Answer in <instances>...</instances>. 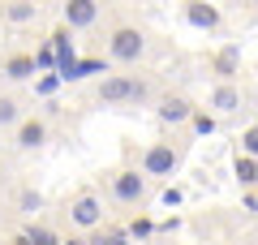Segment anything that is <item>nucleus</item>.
I'll use <instances>...</instances> for the list:
<instances>
[{"label": "nucleus", "instance_id": "nucleus-1", "mask_svg": "<svg viewBox=\"0 0 258 245\" xmlns=\"http://www.w3.org/2000/svg\"><path fill=\"white\" fill-rule=\"evenodd\" d=\"M108 198L116 202V207L142 215V207L151 202V176L142 172V168H116V172L108 176Z\"/></svg>", "mask_w": 258, "mask_h": 245}, {"label": "nucleus", "instance_id": "nucleus-27", "mask_svg": "<svg viewBox=\"0 0 258 245\" xmlns=\"http://www.w3.org/2000/svg\"><path fill=\"white\" fill-rule=\"evenodd\" d=\"M176 228H181V219L172 215V219H164V224H155V232H176Z\"/></svg>", "mask_w": 258, "mask_h": 245}, {"label": "nucleus", "instance_id": "nucleus-19", "mask_svg": "<svg viewBox=\"0 0 258 245\" xmlns=\"http://www.w3.org/2000/svg\"><path fill=\"white\" fill-rule=\"evenodd\" d=\"M18 211L22 215H39V211H43V194H39L35 185H22L18 190Z\"/></svg>", "mask_w": 258, "mask_h": 245}, {"label": "nucleus", "instance_id": "nucleus-8", "mask_svg": "<svg viewBox=\"0 0 258 245\" xmlns=\"http://www.w3.org/2000/svg\"><path fill=\"white\" fill-rule=\"evenodd\" d=\"M47 43H52V56H56V78L69 82V73L78 69V43H74V30L56 26L52 35H47Z\"/></svg>", "mask_w": 258, "mask_h": 245}, {"label": "nucleus", "instance_id": "nucleus-20", "mask_svg": "<svg viewBox=\"0 0 258 245\" xmlns=\"http://www.w3.org/2000/svg\"><path fill=\"white\" fill-rule=\"evenodd\" d=\"M91 236V245H129V236H125V228H112V224H103V228H95V232H86Z\"/></svg>", "mask_w": 258, "mask_h": 245}, {"label": "nucleus", "instance_id": "nucleus-10", "mask_svg": "<svg viewBox=\"0 0 258 245\" xmlns=\"http://www.w3.org/2000/svg\"><path fill=\"white\" fill-rule=\"evenodd\" d=\"M129 82H134V73H108V78L95 82V99L103 108H125L129 103Z\"/></svg>", "mask_w": 258, "mask_h": 245}, {"label": "nucleus", "instance_id": "nucleus-17", "mask_svg": "<svg viewBox=\"0 0 258 245\" xmlns=\"http://www.w3.org/2000/svg\"><path fill=\"white\" fill-rule=\"evenodd\" d=\"M232 176H237L241 190H258V159H249V155L237 151V159H232Z\"/></svg>", "mask_w": 258, "mask_h": 245}, {"label": "nucleus", "instance_id": "nucleus-2", "mask_svg": "<svg viewBox=\"0 0 258 245\" xmlns=\"http://www.w3.org/2000/svg\"><path fill=\"white\" fill-rule=\"evenodd\" d=\"M147 52H151V39L142 26H129V22L112 26V35H108V60L112 65H142Z\"/></svg>", "mask_w": 258, "mask_h": 245}, {"label": "nucleus", "instance_id": "nucleus-11", "mask_svg": "<svg viewBox=\"0 0 258 245\" xmlns=\"http://www.w3.org/2000/svg\"><path fill=\"white\" fill-rule=\"evenodd\" d=\"M207 108H211L215 116H237L241 112V86L237 82H215L211 95H207Z\"/></svg>", "mask_w": 258, "mask_h": 245}, {"label": "nucleus", "instance_id": "nucleus-4", "mask_svg": "<svg viewBox=\"0 0 258 245\" xmlns=\"http://www.w3.org/2000/svg\"><path fill=\"white\" fill-rule=\"evenodd\" d=\"M138 168L151 176V181L176 176V168H181V146H172V142H151L147 151L138 155Z\"/></svg>", "mask_w": 258, "mask_h": 245}, {"label": "nucleus", "instance_id": "nucleus-14", "mask_svg": "<svg viewBox=\"0 0 258 245\" xmlns=\"http://www.w3.org/2000/svg\"><path fill=\"white\" fill-rule=\"evenodd\" d=\"M22 120H26V103H22V95L0 91V134H13Z\"/></svg>", "mask_w": 258, "mask_h": 245}, {"label": "nucleus", "instance_id": "nucleus-23", "mask_svg": "<svg viewBox=\"0 0 258 245\" xmlns=\"http://www.w3.org/2000/svg\"><path fill=\"white\" fill-rule=\"evenodd\" d=\"M241 155H249V159H258V125L241 129Z\"/></svg>", "mask_w": 258, "mask_h": 245}, {"label": "nucleus", "instance_id": "nucleus-5", "mask_svg": "<svg viewBox=\"0 0 258 245\" xmlns=\"http://www.w3.org/2000/svg\"><path fill=\"white\" fill-rule=\"evenodd\" d=\"M189 116H194V99H189V95L168 91V95H159V99H155V120H159L164 129H181V125H189Z\"/></svg>", "mask_w": 258, "mask_h": 245}, {"label": "nucleus", "instance_id": "nucleus-28", "mask_svg": "<svg viewBox=\"0 0 258 245\" xmlns=\"http://www.w3.org/2000/svg\"><path fill=\"white\" fill-rule=\"evenodd\" d=\"M60 245H91V236H69V241H60Z\"/></svg>", "mask_w": 258, "mask_h": 245}, {"label": "nucleus", "instance_id": "nucleus-15", "mask_svg": "<svg viewBox=\"0 0 258 245\" xmlns=\"http://www.w3.org/2000/svg\"><path fill=\"white\" fill-rule=\"evenodd\" d=\"M211 69H215V78H220V82H237V73H241V47L237 43L220 47V52L211 56Z\"/></svg>", "mask_w": 258, "mask_h": 245}, {"label": "nucleus", "instance_id": "nucleus-21", "mask_svg": "<svg viewBox=\"0 0 258 245\" xmlns=\"http://www.w3.org/2000/svg\"><path fill=\"white\" fill-rule=\"evenodd\" d=\"M125 236H129V241H147V236H155V219H151V215H134L125 224Z\"/></svg>", "mask_w": 258, "mask_h": 245}, {"label": "nucleus", "instance_id": "nucleus-22", "mask_svg": "<svg viewBox=\"0 0 258 245\" xmlns=\"http://www.w3.org/2000/svg\"><path fill=\"white\" fill-rule=\"evenodd\" d=\"M35 65H39V73H56V56H52V43H39V52H35Z\"/></svg>", "mask_w": 258, "mask_h": 245}, {"label": "nucleus", "instance_id": "nucleus-6", "mask_svg": "<svg viewBox=\"0 0 258 245\" xmlns=\"http://www.w3.org/2000/svg\"><path fill=\"white\" fill-rule=\"evenodd\" d=\"M103 5L99 0H60V26L64 30H91L99 22Z\"/></svg>", "mask_w": 258, "mask_h": 245}, {"label": "nucleus", "instance_id": "nucleus-24", "mask_svg": "<svg viewBox=\"0 0 258 245\" xmlns=\"http://www.w3.org/2000/svg\"><path fill=\"white\" fill-rule=\"evenodd\" d=\"M241 211L258 215V190H245V194H241Z\"/></svg>", "mask_w": 258, "mask_h": 245}, {"label": "nucleus", "instance_id": "nucleus-9", "mask_svg": "<svg viewBox=\"0 0 258 245\" xmlns=\"http://www.w3.org/2000/svg\"><path fill=\"white\" fill-rule=\"evenodd\" d=\"M39 65H35V52H9L0 60V82H9V86H26L35 82Z\"/></svg>", "mask_w": 258, "mask_h": 245}, {"label": "nucleus", "instance_id": "nucleus-7", "mask_svg": "<svg viewBox=\"0 0 258 245\" xmlns=\"http://www.w3.org/2000/svg\"><path fill=\"white\" fill-rule=\"evenodd\" d=\"M47 138H52V125H47V116H30V112H26V120L13 129V151L30 155V151H39V146H47Z\"/></svg>", "mask_w": 258, "mask_h": 245}, {"label": "nucleus", "instance_id": "nucleus-12", "mask_svg": "<svg viewBox=\"0 0 258 245\" xmlns=\"http://www.w3.org/2000/svg\"><path fill=\"white\" fill-rule=\"evenodd\" d=\"M185 22H189L194 30H207V35H215V30L224 26L220 9H215L211 0H185Z\"/></svg>", "mask_w": 258, "mask_h": 245}, {"label": "nucleus", "instance_id": "nucleus-26", "mask_svg": "<svg viewBox=\"0 0 258 245\" xmlns=\"http://www.w3.org/2000/svg\"><path fill=\"white\" fill-rule=\"evenodd\" d=\"M56 82H60V78H56V73H47V78H43V82H39L35 91H39V95H52V91H56Z\"/></svg>", "mask_w": 258, "mask_h": 245}, {"label": "nucleus", "instance_id": "nucleus-13", "mask_svg": "<svg viewBox=\"0 0 258 245\" xmlns=\"http://www.w3.org/2000/svg\"><path fill=\"white\" fill-rule=\"evenodd\" d=\"M0 22H9V26H30V22H39V5L35 0H0Z\"/></svg>", "mask_w": 258, "mask_h": 245}, {"label": "nucleus", "instance_id": "nucleus-16", "mask_svg": "<svg viewBox=\"0 0 258 245\" xmlns=\"http://www.w3.org/2000/svg\"><path fill=\"white\" fill-rule=\"evenodd\" d=\"M147 103H155V78H151V73H134L125 108H147Z\"/></svg>", "mask_w": 258, "mask_h": 245}, {"label": "nucleus", "instance_id": "nucleus-18", "mask_svg": "<svg viewBox=\"0 0 258 245\" xmlns=\"http://www.w3.org/2000/svg\"><path fill=\"white\" fill-rule=\"evenodd\" d=\"M215 129H220V116H215L211 108H194V116H189V134L194 138H211Z\"/></svg>", "mask_w": 258, "mask_h": 245}, {"label": "nucleus", "instance_id": "nucleus-25", "mask_svg": "<svg viewBox=\"0 0 258 245\" xmlns=\"http://www.w3.org/2000/svg\"><path fill=\"white\" fill-rule=\"evenodd\" d=\"M159 198H164V207H176V202H181V198H185V194H181V190H176V185H168V190H164V194H159Z\"/></svg>", "mask_w": 258, "mask_h": 245}, {"label": "nucleus", "instance_id": "nucleus-3", "mask_svg": "<svg viewBox=\"0 0 258 245\" xmlns=\"http://www.w3.org/2000/svg\"><path fill=\"white\" fill-rule=\"evenodd\" d=\"M64 219H69V228H78V232H95V228H103V224H108L103 194H95V190H78L74 198L64 202Z\"/></svg>", "mask_w": 258, "mask_h": 245}]
</instances>
